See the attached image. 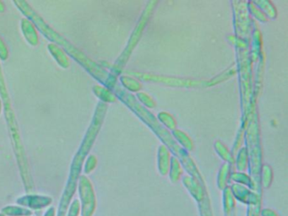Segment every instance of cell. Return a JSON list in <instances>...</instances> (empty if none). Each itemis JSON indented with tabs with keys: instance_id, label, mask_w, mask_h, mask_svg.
Returning a JSON list of instances; mask_svg holds the SVG:
<instances>
[{
	"instance_id": "6da1fadb",
	"label": "cell",
	"mask_w": 288,
	"mask_h": 216,
	"mask_svg": "<svg viewBox=\"0 0 288 216\" xmlns=\"http://www.w3.org/2000/svg\"><path fill=\"white\" fill-rule=\"evenodd\" d=\"M111 91L139 119H141L144 123H146L154 132L155 134L162 142V145L166 146V148L171 151V153L178 158L183 166V168L186 170L188 174L192 176L193 178L199 181L200 184L205 186V180L203 178L202 175L199 172V168L194 162L193 158L190 156V153L184 151V149L182 148L181 146L176 142L175 139H173V137H172V133H170V131L167 130L162 125L160 124L157 119V117H155L153 113H151L148 109L142 107L138 102L135 96L123 89L122 86H119V84L117 83L116 85H114L112 87Z\"/></svg>"
},
{
	"instance_id": "7a4b0ae2",
	"label": "cell",
	"mask_w": 288,
	"mask_h": 216,
	"mask_svg": "<svg viewBox=\"0 0 288 216\" xmlns=\"http://www.w3.org/2000/svg\"><path fill=\"white\" fill-rule=\"evenodd\" d=\"M227 40L237 49L238 59V71H240V89L242 92V107L243 118L248 119L255 103L251 102L254 99L251 88V75H252V60L249 53V40L241 39L235 35L227 36Z\"/></svg>"
},
{
	"instance_id": "3957f363",
	"label": "cell",
	"mask_w": 288,
	"mask_h": 216,
	"mask_svg": "<svg viewBox=\"0 0 288 216\" xmlns=\"http://www.w3.org/2000/svg\"><path fill=\"white\" fill-rule=\"evenodd\" d=\"M258 113L255 106L248 117L245 138L247 140V150L249 154V171L250 176L256 184L257 188L261 192L260 185V171L263 165V151L259 138L258 129Z\"/></svg>"
},
{
	"instance_id": "277c9868",
	"label": "cell",
	"mask_w": 288,
	"mask_h": 216,
	"mask_svg": "<svg viewBox=\"0 0 288 216\" xmlns=\"http://www.w3.org/2000/svg\"><path fill=\"white\" fill-rule=\"evenodd\" d=\"M158 4V1H150L146 4L145 9L142 11V14L140 16V18L137 21L135 27L132 31L130 37L128 39V43L125 50L123 51L122 54L119 56V59L117 60L116 62L114 63L112 71L114 76L118 77L119 74H121L125 66L128 62V60L130 59L131 54L136 48L137 44L140 42V38L142 36L144 31L148 25L149 21L152 18L153 12H154L156 7Z\"/></svg>"
},
{
	"instance_id": "5b68a950",
	"label": "cell",
	"mask_w": 288,
	"mask_h": 216,
	"mask_svg": "<svg viewBox=\"0 0 288 216\" xmlns=\"http://www.w3.org/2000/svg\"><path fill=\"white\" fill-rule=\"evenodd\" d=\"M128 74L138 80L149 83L161 84L164 86L179 87V88H200L205 87L206 80H193V79H185V78L171 77L160 74L142 73V72L132 71L129 70Z\"/></svg>"
},
{
	"instance_id": "8992f818",
	"label": "cell",
	"mask_w": 288,
	"mask_h": 216,
	"mask_svg": "<svg viewBox=\"0 0 288 216\" xmlns=\"http://www.w3.org/2000/svg\"><path fill=\"white\" fill-rule=\"evenodd\" d=\"M233 14H234L235 36L239 38L248 40L252 29L253 22L250 20V13L247 7V2L234 1Z\"/></svg>"
},
{
	"instance_id": "52a82bcc",
	"label": "cell",
	"mask_w": 288,
	"mask_h": 216,
	"mask_svg": "<svg viewBox=\"0 0 288 216\" xmlns=\"http://www.w3.org/2000/svg\"><path fill=\"white\" fill-rule=\"evenodd\" d=\"M229 186L235 200L240 202L242 204H246L247 206L261 204V195L258 194V192L250 189L249 187L244 185L234 183L229 185Z\"/></svg>"
},
{
	"instance_id": "ba28073f",
	"label": "cell",
	"mask_w": 288,
	"mask_h": 216,
	"mask_svg": "<svg viewBox=\"0 0 288 216\" xmlns=\"http://www.w3.org/2000/svg\"><path fill=\"white\" fill-rule=\"evenodd\" d=\"M181 179L182 184L184 187L190 192L191 197L197 202V204L202 201L205 196L208 194L206 191V186L200 184L199 181L193 178L192 176L185 175L182 177Z\"/></svg>"
},
{
	"instance_id": "9c48e42d",
	"label": "cell",
	"mask_w": 288,
	"mask_h": 216,
	"mask_svg": "<svg viewBox=\"0 0 288 216\" xmlns=\"http://www.w3.org/2000/svg\"><path fill=\"white\" fill-rule=\"evenodd\" d=\"M172 156L171 151L166 148V146L160 145L158 147L157 161H158V172L160 176L166 177V175L168 174Z\"/></svg>"
},
{
	"instance_id": "30bf717a",
	"label": "cell",
	"mask_w": 288,
	"mask_h": 216,
	"mask_svg": "<svg viewBox=\"0 0 288 216\" xmlns=\"http://www.w3.org/2000/svg\"><path fill=\"white\" fill-rule=\"evenodd\" d=\"M252 27V46H251V53H250V59L252 62H258V60L260 59L262 54V33L258 27L256 26V23L253 22Z\"/></svg>"
},
{
	"instance_id": "8fae6325",
	"label": "cell",
	"mask_w": 288,
	"mask_h": 216,
	"mask_svg": "<svg viewBox=\"0 0 288 216\" xmlns=\"http://www.w3.org/2000/svg\"><path fill=\"white\" fill-rule=\"evenodd\" d=\"M232 167L233 166L232 165L226 162L223 163L221 166L218 174H217V184L218 189L223 191L226 186H229V184L231 182L230 176L232 174V172H234L232 170Z\"/></svg>"
},
{
	"instance_id": "7c38bea8",
	"label": "cell",
	"mask_w": 288,
	"mask_h": 216,
	"mask_svg": "<svg viewBox=\"0 0 288 216\" xmlns=\"http://www.w3.org/2000/svg\"><path fill=\"white\" fill-rule=\"evenodd\" d=\"M230 181H232L234 184L244 185V186L249 187L250 189L258 192V194L262 195V192L258 191L256 184L253 181L252 178L250 177V175L247 174L245 172H236V171L232 172V174L230 176Z\"/></svg>"
},
{
	"instance_id": "4fadbf2b",
	"label": "cell",
	"mask_w": 288,
	"mask_h": 216,
	"mask_svg": "<svg viewBox=\"0 0 288 216\" xmlns=\"http://www.w3.org/2000/svg\"><path fill=\"white\" fill-rule=\"evenodd\" d=\"M122 88L128 93H138L142 89V83L136 78L133 77L128 74H124L119 77Z\"/></svg>"
},
{
	"instance_id": "5bb4252c",
	"label": "cell",
	"mask_w": 288,
	"mask_h": 216,
	"mask_svg": "<svg viewBox=\"0 0 288 216\" xmlns=\"http://www.w3.org/2000/svg\"><path fill=\"white\" fill-rule=\"evenodd\" d=\"M172 135L173 139H175L176 142L178 143L184 151H187L188 153L193 151L194 144L193 139L190 138L188 133L176 128L175 130L172 131Z\"/></svg>"
},
{
	"instance_id": "9a60e30c",
	"label": "cell",
	"mask_w": 288,
	"mask_h": 216,
	"mask_svg": "<svg viewBox=\"0 0 288 216\" xmlns=\"http://www.w3.org/2000/svg\"><path fill=\"white\" fill-rule=\"evenodd\" d=\"M183 173H184V168L181 165V163L179 161L177 157L172 156L171 159V164H170L169 172H168V177H169L170 181L172 184H177L178 183L182 177H183Z\"/></svg>"
},
{
	"instance_id": "2e32d148",
	"label": "cell",
	"mask_w": 288,
	"mask_h": 216,
	"mask_svg": "<svg viewBox=\"0 0 288 216\" xmlns=\"http://www.w3.org/2000/svg\"><path fill=\"white\" fill-rule=\"evenodd\" d=\"M238 73V68L236 66H232L231 68L226 69L225 71L222 72L221 74H217V76L212 78L211 80L205 81V87H211V86H217L218 84L222 83L233 77L235 74Z\"/></svg>"
},
{
	"instance_id": "e0dca14e",
	"label": "cell",
	"mask_w": 288,
	"mask_h": 216,
	"mask_svg": "<svg viewBox=\"0 0 288 216\" xmlns=\"http://www.w3.org/2000/svg\"><path fill=\"white\" fill-rule=\"evenodd\" d=\"M236 172H245L249 168V154L246 147H242L235 155Z\"/></svg>"
},
{
	"instance_id": "ac0fdd59",
	"label": "cell",
	"mask_w": 288,
	"mask_h": 216,
	"mask_svg": "<svg viewBox=\"0 0 288 216\" xmlns=\"http://www.w3.org/2000/svg\"><path fill=\"white\" fill-rule=\"evenodd\" d=\"M256 6L267 16L269 20H275L277 17V10L272 2L269 0H258V1H253Z\"/></svg>"
},
{
	"instance_id": "d6986e66",
	"label": "cell",
	"mask_w": 288,
	"mask_h": 216,
	"mask_svg": "<svg viewBox=\"0 0 288 216\" xmlns=\"http://www.w3.org/2000/svg\"><path fill=\"white\" fill-rule=\"evenodd\" d=\"M247 125H248V119L242 118V124H241L240 128L238 129V133H237V136L235 138L234 144H233L232 151H231L232 155L234 157L244 145Z\"/></svg>"
},
{
	"instance_id": "ffe728a7",
	"label": "cell",
	"mask_w": 288,
	"mask_h": 216,
	"mask_svg": "<svg viewBox=\"0 0 288 216\" xmlns=\"http://www.w3.org/2000/svg\"><path fill=\"white\" fill-rule=\"evenodd\" d=\"M215 151L219 155L221 159H223L225 162L229 163L230 165L234 166L235 157L232 155V152L226 145L221 141H216L214 144Z\"/></svg>"
},
{
	"instance_id": "44dd1931",
	"label": "cell",
	"mask_w": 288,
	"mask_h": 216,
	"mask_svg": "<svg viewBox=\"0 0 288 216\" xmlns=\"http://www.w3.org/2000/svg\"><path fill=\"white\" fill-rule=\"evenodd\" d=\"M223 201L224 214L236 212V200L229 186L223 191Z\"/></svg>"
},
{
	"instance_id": "7402d4cb",
	"label": "cell",
	"mask_w": 288,
	"mask_h": 216,
	"mask_svg": "<svg viewBox=\"0 0 288 216\" xmlns=\"http://www.w3.org/2000/svg\"><path fill=\"white\" fill-rule=\"evenodd\" d=\"M274 174L273 169L268 165L263 164L262 165L261 171H260V185L264 189L270 188L272 182H273Z\"/></svg>"
},
{
	"instance_id": "603a6c76",
	"label": "cell",
	"mask_w": 288,
	"mask_h": 216,
	"mask_svg": "<svg viewBox=\"0 0 288 216\" xmlns=\"http://www.w3.org/2000/svg\"><path fill=\"white\" fill-rule=\"evenodd\" d=\"M157 119H158L160 124L162 125L168 131H172H172L175 130L176 128H177V125H178L177 120L171 113L165 112V111L160 112L158 114Z\"/></svg>"
},
{
	"instance_id": "cb8c5ba5",
	"label": "cell",
	"mask_w": 288,
	"mask_h": 216,
	"mask_svg": "<svg viewBox=\"0 0 288 216\" xmlns=\"http://www.w3.org/2000/svg\"><path fill=\"white\" fill-rule=\"evenodd\" d=\"M264 55L262 54L260 59L258 61V65L256 73V81H255V93L256 95H258V92L261 89L262 80H263V75H264Z\"/></svg>"
},
{
	"instance_id": "d4e9b609",
	"label": "cell",
	"mask_w": 288,
	"mask_h": 216,
	"mask_svg": "<svg viewBox=\"0 0 288 216\" xmlns=\"http://www.w3.org/2000/svg\"><path fill=\"white\" fill-rule=\"evenodd\" d=\"M95 92L101 101L104 102H115L118 100L116 95L113 93L110 89L101 87V86H96Z\"/></svg>"
},
{
	"instance_id": "484cf974",
	"label": "cell",
	"mask_w": 288,
	"mask_h": 216,
	"mask_svg": "<svg viewBox=\"0 0 288 216\" xmlns=\"http://www.w3.org/2000/svg\"><path fill=\"white\" fill-rule=\"evenodd\" d=\"M136 100L138 102L146 109H152L157 107V102L148 93L140 92L136 93Z\"/></svg>"
},
{
	"instance_id": "4316f807",
	"label": "cell",
	"mask_w": 288,
	"mask_h": 216,
	"mask_svg": "<svg viewBox=\"0 0 288 216\" xmlns=\"http://www.w3.org/2000/svg\"><path fill=\"white\" fill-rule=\"evenodd\" d=\"M247 7H248L249 13L251 14L257 21H260L262 23H266L267 21H269L267 16L264 15V13L262 12L258 7L256 6L253 1L247 2Z\"/></svg>"
},
{
	"instance_id": "83f0119b",
	"label": "cell",
	"mask_w": 288,
	"mask_h": 216,
	"mask_svg": "<svg viewBox=\"0 0 288 216\" xmlns=\"http://www.w3.org/2000/svg\"><path fill=\"white\" fill-rule=\"evenodd\" d=\"M198 208H199V216H214L211 199L208 194L205 196L202 201L198 204Z\"/></svg>"
},
{
	"instance_id": "f1b7e54d",
	"label": "cell",
	"mask_w": 288,
	"mask_h": 216,
	"mask_svg": "<svg viewBox=\"0 0 288 216\" xmlns=\"http://www.w3.org/2000/svg\"><path fill=\"white\" fill-rule=\"evenodd\" d=\"M261 209V204L248 206L246 216H260Z\"/></svg>"
},
{
	"instance_id": "f546056e",
	"label": "cell",
	"mask_w": 288,
	"mask_h": 216,
	"mask_svg": "<svg viewBox=\"0 0 288 216\" xmlns=\"http://www.w3.org/2000/svg\"><path fill=\"white\" fill-rule=\"evenodd\" d=\"M260 216H280L279 214L276 212V210L270 209V208H264L261 209Z\"/></svg>"
}]
</instances>
